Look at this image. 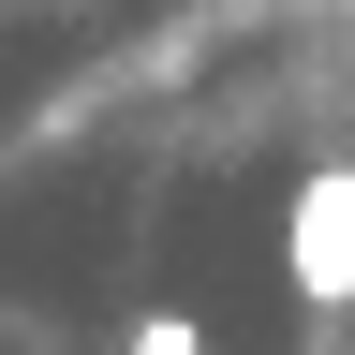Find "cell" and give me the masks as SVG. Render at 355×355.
<instances>
[{
  "label": "cell",
  "instance_id": "1",
  "mask_svg": "<svg viewBox=\"0 0 355 355\" xmlns=\"http://www.w3.org/2000/svg\"><path fill=\"white\" fill-rule=\"evenodd\" d=\"M282 282L311 311H355V163H311L282 207Z\"/></svg>",
  "mask_w": 355,
  "mask_h": 355
},
{
  "label": "cell",
  "instance_id": "2",
  "mask_svg": "<svg viewBox=\"0 0 355 355\" xmlns=\"http://www.w3.org/2000/svg\"><path fill=\"white\" fill-rule=\"evenodd\" d=\"M119 355H207V326H193V311H133V340Z\"/></svg>",
  "mask_w": 355,
  "mask_h": 355
}]
</instances>
